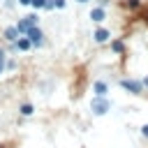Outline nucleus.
Returning <instances> with one entry per match:
<instances>
[{
  "instance_id": "1",
  "label": "nucleus",
  "mask_w": 148,
  "mask_h": 148,
  "mask_svg": "<svg viewBox=\"0 0 148 148\" xmlns=\"http://www.w3.org/2000/svg\"><path fill=\"white\" fill-rule=\"evenodd\" d=\"M37 21H39V16H37V14H28V16L18 18V23H16L14 28L18 30V35H25L30 28H35V25H37Z\"/></svg>"
},
{
  "instance_id": "2",
  "label": "nucleus",
  "mask_w": 148,
  "mask_h": 148,
  "mask_svg": "<svg viewBox=\"0 0 148 148\" xmlns=\"http://www.w3.org/2000/svg\"><path fill=\"white\" fill-rule=\"evenodd\" d=\"M90 109H92V113H95V116H104V113H109V109H111V102H109L106 97H92V102H90Z\"/></svg>"
},
{
  "instance_id": "3",
  "label": "nucleus",
  "mask_w": 148,
  "mask_h": 148,
  "mask_svg": "<svg viewBox=\"0 0 148 148\" xmlns=\"http://www.w3.org/2000/svg\"><path fill=\"white\" fill-rule=\"evenodd\" d=\"M120 88H125L127 92H132V95H139V92H143V83L139 81V79H120Z\"/></svg>"
},
{
  "instance_id": "4",
  "label": "nucleus",
  "mask_w": 148,
  "mask_h": 148,
  "mask_svg": "<svg viewBox=\"0 0 148 148\" xmlns=\"http://www.w3.org/2000/svg\"><path fill=\"white\" fill-rule=\"evenodd\" d=\"M25 37L30 39V44H32V46H42V44H44V32H42L37 25H35V28H30V30L25 32Z\"/></svg>"
},
{
  "instance_id": "5",
  "label": "nucleus",
  "mask_w": 148,
  "mask_h": 148,
  "mask_svg": "<svg viewBox=\"0 0 148 148\" xmlns=\"http://www.w3.org/2000/svg\"><path fill=\"white\" fill-rule=\"evenodd\" d=\"M92 92H95V97H106L109 86H106L104 81H95V83H92Z\"/></svg>"
},
{
  "instance_id": "6",
  "label": "nucleus",
  "mask_w": 148,
  "mask_h": 148,
  "mask_svg": "<svg viewBox=\"0 0 148 148\" xmlns=\"http://www.w3.org/2000/svg\"><path fill=\"white\" fill-rule=\"evenodd\" d=\"M90 18H92L95 23H102V21L106 18V12H104V7H95V9H90Z\"/></svg>"
},
{
  "instance_id": "7",
  "label": "nucleus",
  "mask_w": 148,
  "mask_h": 148,
  "mask_svg": "<svg viewBox=\"0 0 148 148\" xmlns=\"http://www.w3.org/2000/svg\"><path fill=\"white\" fill-rule=\"evenodd\" d=\"M14 49H18V51H28V49H32V44H30V39L23 35V37H18V39L14 42Z\"/></svg>"
},
{
  "instance_id": "8",
  "label": "nucleus",
  "mask_w": 148,
  "mask_h": 148,
  "mask_svg": "<svg viewBox=\"0 0 148 148\" xmlns=\"http://www.w3.org/2000/svg\"><path fill=\"white\" fill-rule=\"evenodd\" d=\"M92 37H95V42H99V44H102V42H106V39H109V37H111V32H109V30H106V28H97V30H95V35H92Z\"/></svg>"
},
{
  "instance_id": "9",
  "label": "nucleus",
  "mask_w": 148,
  "mask_h": 148,
  "mask_svg": "<svg viewBox=\"0 0 148 148\" xmlns=\"http://www.w3.org/2000/svg\"><path fill=\"white\" fill-rule=\"evenodd\" d=\"M18 37H21V35H18V30H16V28H14V25H12V28H7V30H5V39H9V42H16V39H18Z\"/></svg>"
},
{
  "instance_id": "10",
  "label": "nucleus",
  "mask_w": 148,
  "mask_h": 148,
  "mask_svg": "<svg viewBox=\"0 0 148 148\" xmlns=\"http://www.w3.org/2000/svg\"><path fill=\"white\" fill-rule=\"evenodd\" d=\"M123 49H125V44H123L120 39H113V42H111V51H116V53H120Z\"/></svg>"
},
{
  "instance_id": "11",
  "label": "nucleus",
  "mask_w": 148,
  "mask_h": 148,
  "mask_svg": "<svg viewBox=\"0 0 148 148\" xmlns=\"http://www.w3.org/2000/svg\"><path fill=\"white\" fill-rule=\"evenodd\" d=\"M18 111H21V116H32V111H35V109H32V104H21V109H18Z\"/></svg>"
},
{
  "instance_id": "12",
  "label": "nucleus",
  "mask_w": 148,
  "mask_h": 148,
  "mask_svg": "<svg viewBox=\"0 0 148 148\" xmlns=\"http://www.w3.org/2000/svg\"><path fill=\"white\" fill-rule=\"evenodd\" d=\"M30 5H32L35 9H44V5H46V0H30Z\"/></svg>"
},
{
  "instance_id": "13",
  "label": "nucleus",
  "mask_w": 148,
  "mask_h": 148,
  "mask_svg": "<svg viewBox=\"0 0 148 148\" xmlns=\"http://www.w3.org/2000/svg\"><path fill=\"white\" fill-rule=\"evenodd\" d=\"M44 9H49V12H51V9H56V2H53V0H46V5H44Z\"/></svg>"
},
{
  "instance_id": "14",
  "label": "nucleus",
  "mask_w": 148,
  "mask_h": 148,
  "mask_svg": "<svg viewBox=\"0 0 148 148\" xmlns=\"http://www.w3.org/2000/svg\"><path fill=\"white\" fill-rule=\"evenodd\" d=\"M53 2H56V9H62L67 5V0H53Z\"/></svg>"
},
{
  "instance_id": "15",
  "label": "nucleus",
  "mask_w": 148,
  "mask_h": 148,
  "mask_svg": "<svg viewBox=\"0 0 148 148\" xmlns=\"http://www.w3.org/2000/svg\"><path fill=\"white\" fill-rule=\"evenodd\" d=\"M141 134H143V136L148 139V125H141Z\"/></svg>"
},
{
  "instance_id": "16",
  "label": "nucleus",
  "mask_w": 148,
  "mask_h": 148,
  "mask_svg": "<svg viewBox=\"0 0 148 148\" xmlns=\"http://www.w3.org/2000/svg\"><path fill=\"white\" fill-rule=\"evenodd\" d=\"M5 56H7V53H5V51H0V62H5Z\"/></svg>"
},
{
  "instance_id": "17",
  "label": "nucleus",
  "mask_w": 148,
  "mask_h": 148,
  "mask_svg": "<svg viewBox=\"0 0 148 148\" xmlns=\"http://www.w3.org/2000/svg\"><path fill=\"white\" fill-rule=\"evenodd\" d=\"M18 5H30V0H18Z\"/></svg>"
},
{
  "instance_id": "18",
  "label": "nucleus",
  "mask_w": 148,
  "mask_h": 148,
  "mask_svg": "<svg viewBox=\"0 0 148 148\" xmlns=\"http://www.w3.org/2000/svg\"><path fill=\"white\" fill-rule=\"evenodd\" d=\"M141 83H143V86H148V76H146V79H143V81H141Z\"/></svg>"
},
{
  "instance_id": "19",
  "label": "nucleus",
  "mask_w": 148,
  "mask_h": 148,
  "mask_svg": "<svg viewBox=\"0 0 148 148\" xmlns=\"http://www.w3.org/2000/svg\"><path fill=\"white\" fill-rule=\"evenodd\" d=\"M2 69H5V62H0V74H2Z\"/></svg>"
},
{
  "instance_id": "20",
  "label": "nucleus",
  "mask_w": 148,
  "mask_h": 148,
  "mask_svg": "<svg viewBox=\"0 0 148 148\" xmlns=\"http://www.w3.org/2000/svg\"><path fill=\"white\" fill-rule=\"evenodd\" d=\"M76 2H88V0H76Z\"/></svg>"
}]
</instances>
